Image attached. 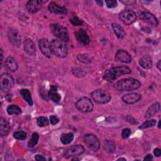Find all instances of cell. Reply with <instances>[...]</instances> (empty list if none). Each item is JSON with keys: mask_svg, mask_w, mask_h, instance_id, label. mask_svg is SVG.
<instances>
[{"mask_svg": "<svg viewBox=\"0 0 161 161\" xmlns=\"http://www.w3.org/2000/svg\"><path fill=\"white\" fill-rule=\"evenodd\" d=\"M141 83L134 78H124L118 80L114 85V88L119 91H131L139 89Z\"/></svg>", "mask_w": 161, "mask_h": 161, "instance_id": "1", "label": "cell"}, {"mask_svg": "<svg viewBox=\"0 0 161 161\" xmlns=\"http://www.w3.org/2000/svg\"><path fill=\"white\" fill-rule=\"evenodd\" d=\"M50 30L52 34L63 42H69V35L67 28L58 23L50 25Z\"/></svg>", "mask_w": 161, "mask_h": 161, "instance_id": "2", "label": "cell"}, {"mask_svg": "<svg viewBox=\"0 0 161 161\" xmlns=\"http://www.w3.org/2000/svg\"><path fill=\"white\" fill-rule=\"evenodd\" d=\"M51 48L53 54L59 58H64L68 54V48L64 42L53 39L51 42Z\"/></svg>", "mask_w": 161, "mask_h": 161, "instance_id": "3", "label": "cell"}, {"mask_svg": "<svg viewBox=\"0 0 161 161\" xmlns=\"http://www.w3.org/2000/svg\"><path fill=\"white\" fill-rule=\"evenodd\" d=\"M92 99L97 103L106 104L109 103L111 99L110 94L104 89H97L91 93Z\"/></svg>", "mask_w": 161, "mask_h": 161, "instance_id": "4", "label": "cell"}, {"mask_svg": "<svg viewBox=\"0 0 161 161\" xmlns=\"http://www.w3.org/2000/svg\"><path fill=\"white\" fill-rule=\"evenodd\" d=\"M76 109L82 113H89L93 110L94 104L91 99L87 97H80L75 103Z\"/></svg>", "mask_w": 161, "mask_h": 161, "instance_id": "5", "label": "cell"}, {"mask_svg": "<svg viewBox=\"0 0 161 161\" xmlns=\"http://www.w3.org/2000/svg\"><path fill=\"white\" fill-rule=\"evenodd\" d=\"M84 142L86 145L93 152H97L100 148L99 140L94 134H86L84 136Z\"/></svg>", "mask_w": 161, "mask_h": 161, "instance_id": "6", "label": "cell"}, {"mask_svg": "<svg viewBox=\"0 0 161 161\" xmlns=\"http://www.w3.org/2000/svg\"><path fill=\"white\" fill-rule=\"evenodd\" d=\"M13 77L8 73H3L0 77L1 90L4 92L9 91L14 86Z\"/></svg>", "mask_w": 161, "mask_h": 161, "instance_id": "7", "label": "cell"}, {"mask_svg": "<svg viewBox=\"0 0 161 161\" xmlns=\"http://www.w3.org/2000/svg\"><path fill=\"white\" fill-rule=\"evenodd\" d=\"M119 18L125 25H130L135 21L136 16L134 11L131 10H125L119 13Z\"/></svg>", "mask_w": 161, "mask_h": 161, "instance_id": "8", "label": "cell"}, {"mask_svg": "<svg viewBox=\"0 0 161 161\" xmlns=\"http://www.w3.org/2000/svg\"><path fill=\"white\" fill-rule=\"evenodd\" d=\"M38 47L43 55L47 57L51 58L52 56V51L51 48V43L47 38H41L38 41Z\"/></svg>", "mask_w": 161, "mask_h": 161, "instance_id": "9", "label": "cell"}, {"mask_svg": "<svg viewBox=\"0 0 161 161\" xmlns=\"http://www.w3.org/2000/svg\"><path fill=\"white\" fill-rule=\"evenodd\" d=\"M84 147L81 145H75L68 148L64 153V157L65 158L77 157L84 153Z\"/></svg>", "mask_w": 161, "mask_h": 161, "instance_id": "10", "label": "cell"}, {"mask_svg": "<svg viewBox=\"0 0 161 161\" xmlns=\"http://www.w3.org/2000/svg\"><path fill=\"white\" fill-rule=\"evenodd\" d=\"M8 37L13 47H19L21 44V36L17 30L11 28L8 31Z\"/></svg>", "mask_w": 161, "mask_h": 161, "instance_id": "11", "label": "cell"}, {"mask_svg": "<svg viewBox=\"0 0 161 161\" xmlns=\"http://www.w3.org/2000/svg\"><path fill=\"white\" fill-rule=\"evenodd\" d=\"M140 18L147 23L152 26H157L158 25V19L152 13L148 11H142L140 14Z\"/></svg>", "mask_w": 161, "mask_h": 161, "instance_id": "12", "label": "cell"}, {"mask_svg": "<svg viewBox=\"0 0 161 161\" xmlns=\"http://www.w3.org/2000/svg\"><path fill=\"white\" fill-rule=\"evenodd\" d=\"M75 37L77 41L82 45H86L90 42V38L87 33L82 28H80L75 32Z\"/></svg>", "mask_w": 161, "mask_h": 161, "instance_id": "13", "label": "cell"}, {"mask_svg": "<svg viewBox=\"0 0 161 161\" xmlns=\"http://www.w3.org/2000/svg\"><path fill=\"white\" fill-rule=\"evenodd\" d=\"M43 6V2L40 0L29 1L26 4L27 11L31 13H35L40 11Z\"/></svg>", "mask_w": 161, "mask_h": 161, "instance_id": "14", "label": "cell"}, {"mask_svg": "<svg viewBox=\"0 0 161 161\" xmlns=\"http://www.w3.org/2000/svg\"><path fill=\"white\" fill-rule=\"evenodd\" d=\"M110 72L117 78V77L123 74H130L131 72V70L126 65H121L118 67H114L109 69Z\"/></svg>", "mask_w": 161, "mask_h": 161, "instance_id": "15", "label": "cell"}, {"mask_svg": "<svg viewBox=\"0 0 161 161\" xmlns=\"http://www.w3.org/2000/svg\"><path fill=\"white\" fill-rule=\"evenodd\" d=\"M115 60L123 63H130L131 61V57L125 50H119L115 54Z\"/></svg>", "mask_w": 161, "mask_h": 161, "instance_id": "16", "label": "cell"}, {"mask_svg": "<svg viewBox=\"0 0 161 161\" xmlns=\"http://www.w3.org/2000/svg\"><path fill=\"white\" fill-rule=\"evenodd\" d=\"M142 98V96L136 92H131L125 94L122 97V100L126 104H134L138 102Z\"/></svg>", "mask_w": 161, "mask_h": 161, "instance_id": "17", "label": "cell"}, {"mask_svg": "<svg viewBox=\"0 0 161 161\" xmlns=\"http://www.w3.org/2000/svg\"><path fill=\"white\" fill-rule=\"evenodd\" d=\"M48 10L53 13L56 14H66L67 9L64 6H62L55 2H50L48 6Z\"/></svg>", "mask_w": 161, "mask_h": 161, "instance_id": "18", "label": "cell"}, {"mask_svg": "<svg viewBox=\"0 0 161 161\" xmlns=\"http://www.w3.org/2000/svg\"><path fill=\"white\" fill-rule=\"evenodd\" d=\"M24 50L30 56H35L36 55L35 45L33 42L30 38H27L24 41Z\"/></svg>", "mask_w": 161, "mask_h": 161, "instance_id": "19", "label": "cell"}, {"mask_svg": "<svg viewBox=\"0 0 161 161\" xmlns=\"http://www.w3.org/2000/svg\"><path fill=\"white\" fill-rule=\"evenodd\" d=\"M48 97L54 103H58L61 100V96L58 92L56 86L51 85L48 91Z\"/></svg>", "mask_w": 161, "mask_h": 161, "instance_id": "20", "label": "cell"}, {"mask_svg": "<svg viewBox=\"0 0 161 161\" xmlns=\"http://www.w3.org/2000/svg\"><path fill=\"white\" fill-rule=\"evenodd\" d=\"M160 111V104L159 103L156 102L153 104H152L151 106H150V107L148 108L145 117L147 118H150L152 116H153L154 115H155L156 114H157L158 113H159Z\"/></svg>", "mask_w": 161, "mask_h": 161, "instance_id": "21", "label": "cell"}, {"mask_svg": "<svg viewBox=\"0 0 161 161\" xmlns=\"http://www.w3.org/2000/svg\"><path fill=\"white\" fill-rule=\"evenodd\" d=\"M10 131V125L5 118H0V134L1 137H4L8 135Z\"/></svg>", "mask_w": 161, "mask_h": 161, "instance_id": "22", "label": "cell"}, {"mask_svg": "<svg viewBox=\"0 0 161 161\" xmlns=\"http://www.w3.org/2000/svg\"><path fill=\"white\" fill-rule=\"evenodd\" d=\"M6 67L11 72H14L18 69V62L15 58L12 56L8 57L4 62Z\"/></svg>", "mask_w": 161, "mask_h": 161, "instance_id": "23", "label": "cell"}, {"mask_svg": "<svg viewBox=\"0 0 161 161\" xmlns=\"http://www.w3.org/2000/svg\"><path fill=\"white\" fill-rule=\"evenodd\" d=\"M111 26L114 34L118 38L123 39L125 36L126 33L124 29L119 24L116 23H113Z\"/></svg>", "mask_w": 161, "mask_h": 161, "instance_id": "24", "label": "cell"}, {"mask_svg": "<svg viewBox=\"0 0 161 161\" xmlns=\"http://www.w3.org/2000/svg\"><path fill=\"white\" fill-rule=\"evenodd\" d=\"M139 64L145 69H150L152 67V58L149 55H145L140 59Z\"/></svg>", "mask_w": 161, "mask_h": 161, "instance_id": "25", "label": "cell"}, {"mask_svg": "<svg viewBox=\"0 0 161 161\" xmlns=\"http://www.w3.org/2000/svg\"><path fill=\"white\" fill-rule=\"evenodd\" d=\"M19 93L22 97L27 102V103L31 106L33 105V101L30 92L27 89H22L19 91Z\"/></svg>", "mask_w": 161, "mask_h": 161, "instance_id": "26", "label": "cell"}, {"mask_svg": "<svg viewBox=\"0 0 161 161\" xmlns=\"http://www.w3.org/2000/svg\"><path fill=\"white\" fill-rule=\"evenodd\" d=\"M103 148L108 153H113L116 150V145L113 141L106 140L103 143Z\"/></svg>", "mask_w": 161, "mask_h": 161, "instance_id": "27", "label": "cell"}, {"mask_svg": "<svg viewBox=\"0 0 161 161\" xmlns=\"http://www.w3.org/2000/svg\"><path fill=\"white\" fill-rule=\"evenodd\" d=\"M74 139V134L71 132L67 133H62L60 135V140L64 145H68L72 142Z\"/></svg>", "mask_w": 161, "mask_h": 161, "instance_id": "28", "label": "cell"}, {"mask_svg": "<svg viewBox=\"0 0 161 161\" xmlns=\"http://www.w3.org/2000/svg\"><path fill=\"white\" fill-rule=\"evenodd\" d=\"M6 111L9 115H18L21 113V109L18 106L11 104L7 107Z\"/></svg>", "mask_w": 161, "mask_h": 161, "instance_id": "29", "label": "cell"}, {"mask_svg": "<svg viewBox=\"0 0 161 161\" xmlns=\"http://www.w3.org/2000/svg\"><path fill=\"white\" fill-rule=\"evenodd\" d=\"M38 139H39V135L36 132L33 133L31 135V138L29 140V141L27 143V146L30 148L33 147L38 143Z\"/></svg>", "mask_w": 161, "mask_h": 161, "instance_id": "30", "label": "cell"}, {"mask_svg": "<svg viewBox=\"0 0 161 161\" xmlns=\"http://www.w3.org/2000/svg\"><path fill=\"white\" fill-rule=\"evenodd\" d=\"M156 119H148L145 121V122H143L141 126H139V129L140 130H144L146 128H148L150 127H153L156 125Z\"/></svg>", "mask_w": 161, "mask_h": 161, "instance_id": "31", "label": "cell"}, {"mask_svg": "<svg viewBox=\"0 0 161 161\" xmlns=\"http://www.w3.org/2000/svg\"><path fill=\"white\" fill-rule=\"evenodd\" d=\"M103 79L109 82H113L116 80V77L110 72L109 70H106L103 74Z\"/></svg>", "mask_w": 161, "mask_h": 161, "instance_id": "32", "label": "cell"}, {"mask_svg": "<svg viewBox=\"0 0 161 161\" xmlns=\"http://www.w3.org/2000/svg\"><path fill=\"white\" fill-rule=\"evenodd\" d=\"M36 123L38 126L40 127H44L47 126L49 124V121L47 118L44 116H40L36 119Z\"/></svg>", "mask_w": 161, "mask_h": 161, "instance_id": "33", "label": "cell"}, {"mask_svg": "<svg viewBox=\"0 0 161 161\" xmlns=\"http://www.w3.org/2000/svg\"><path fill=\"white\" fill-rule=\"evenodd\" d=\"M27 136V134L25 131L20 130V131H17L13 133V136L17 140H23L26 139Z\"/></svg>", "mask_w": 161, "mask_h": 161, "instance_id": "34", "label": "cell"}, {"mask_svg": "<svg viewBox=\"0 0 161 161\" xmlns=\"http://www.w3.org/2000/svg\"><path fill=\"white\" fill-rule=\"evenodd\" d=\"M77 58L79 60V61H80L82 63H84V64L90 63L91 62V57L88 55H86V54H79L77 55Z\"/></svg>", "mask_w": 161, "mask_h": 161, "instance_id": "35", "label": "cell"}, {"mask_svg": "<svg viewBox=\"0 0 161 161\" xmlns=\"http://www.w3.org/2000/svg\"><path fill=\"white\" fill-rule=\"evenodd\" d=\"M70 22L74 26H80L83 24V21L76 16H74L72 18H71L70 19Z\"/></svg>", "mask_w": 161, "mask_h": 161, "instance_id": "36", "label": "cell"}, {"mask_svg": "<svg viewBox=\"0 0 161 161\" xmlns=\"http://www.w3.org/2000/svg\"><path fill=\"white\" fill-rule=\"evenodd\" d=\"M40 94L41 95V96L42 97L43 99H45L46 101H48L49 99L48 97V91L47 92L46 88H45L44 87H42L40 89Z\"/></svg>", "mask_w": 161, "mask_h": 161, "instance_id": "37", "label": "cell"}, {"mask_svg": "<svg viewBox=\"0 0 161 161\" xmlns=\"http://www.w3.org/2000/svg\"><path fill=\"white\" fill-rule=\"evenodd\" d=\"M106 6L108 8H116L118 5V3L116 0H106L105 1Z\"/></svg>", "mask_w": 161, "mask_h": 161, "instance_id": "38", "label": "cell"}, {"mask_svg": "<svg viewBox=\"0 0 161 161\" xmlns=\"http://www.w3.org/2000/svg\"><path fill=\"white\" fill-rule=\"evenodd\" d=\"M131 134V130L130 129L128 128H124L122 130V132H121V136H122V138L125 139V138H127L130 136Z\"/></svg>", "mask_w": 161, "mask_h": 161, "instance_id": "39", "label": "cell"}, {"mask_svg": "<svg viewBox=\"0 0 161 161\" xmlns=\"http://www.w3.org/2000/svg\"><path fill=\"white\" fill-rule=\"evenodd\" d=\"M59 121H60L59 118L56 115H50V121L52 125H55L57 124L59 122Z\"/></svg>", "mask_w": 161, "mask_h": 161, "instance_id": "40", "label": "cell"}, {"mask_svg": "<svg viewBox=\"0 0 161 161\" xmlns=\"http://www.w3.org/2000/svg\"><path fill=\"white\" fill-rule=\"evenodd\" d=\"M126 121L131 124V125H136L138 124V121L136 118H135L133 116H131V115H128L126 116Z\"/></svg>", "mask_w": 161, "mask_h": 161, "instance_id": "41", "label": "cell"}, {"mask_svg": "<svg viewBox=\"0 0 161 161\" xmlns=\"http://www.w3.org/2000/svg\"><path fill=\"white\" fill-rule=\"evenodd\" d=\"M35 159L37 161H41V160H46V158L44 157L43 156H42V155H36L35 156Z\"/></svg>", "mask_w": 161, "mask_h": 161, "instance_id": "42", "label": "cell"}, {"mask_svg": "<svg viewBox=\"0 0 161 161\" xmlns=\"http://www.w3.org/2000/svg\"><path fill=\"white\" fill-rule=\"evenodd\" d=\"M160 149L159 148H155L154 150H153V153L154 155L156 156V157H160V154H161V152H160Z\"/></svg>", "mask_w": 161, "mask_h": 161, "instance_id": "43", "label": "cell"}, {"mask_svg": "<svg viewBox=\"0 0 161 161\" xmlns=\"http://www.w3.org/2000/svg\"><path fill=\"white\" fill-rule=\"evenodd\" d=\"M152 159H153V156H152L151 154L148 153V154H147V155L144 157L143 160H152Z\"/></svg>", "mask_w": 161, "mask_h": 161, "instance_id": "44", "label": "cell"}, {"mask_svg": "<svg viewBox=\"0 0 161 161\" xmlns=\"http://www.w3.org/2000/svg\"><path fill=\"white\" fill-rule=\"evenodd\" d=\"M157 67L160 71V70H161V60H158V61L157 64Z\"/></svg>", "mask_w": 161, "mask_h": 161, "instance_id": "45", "label": "cell"}, {"mask_svg": "<svg viewBox=\"0 0 161 161\" xmlns=\"http://www.w3.org/2000/svg\"><path fill=\"white\" fill-rule=\"evenodd\" d=\"M3 50L1 49V67H2V64H3Z\"/></svg>", "mask_w": 161, "mask_h": 161, "instance_id": "46", "label": "cell"}, {"mask_svg": "<svg viewBox=\"0 0 161 161\" xmlns=\"http://www.w3.org/2000/svg\"><path fill=\"white\" fill-rule=\"evenodd\" d=\"M96 3L99 6H102L103 5V1H96Z\"/></svg>", "mask_w": 161, "mask_h": 161, "instance_id": "47", "label": "cell"}, {"mask_svg": "<svg viewBox=\"0 0 161 161\" xmlns=\"http://www.w3.org/2000/svg\"><path fill=\"white\" fill-rule=\"evenodd\" d=\"M118 160H126V159L125 158L121 157V158H119L118 159Z\"/></svg>", "mask_w": 161, "mask_h": 161, "instance_id": "48", "label": "cell"}, {"mask_svg": "<svg viewBox=\"0 0 161 161\" xmlns=\"http://www.w3.org/2000/svg\"><path fill=\"white\" fill-rule=\"evenodd\" d=\"M158 128H160V120L158 121Z\"/></svg>", "mask_w": 161, "mask_h": 161, "instance_id": "49", "label": "cell"}]
</instances>
